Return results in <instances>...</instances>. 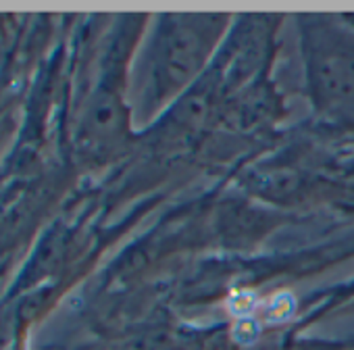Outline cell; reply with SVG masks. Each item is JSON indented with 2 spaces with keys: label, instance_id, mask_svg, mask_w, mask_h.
Returning a JSON list of instances; mask_svg holds the SVG:
<instances>
[{
  "label": "cell",
  "instance_id": "cell-3",
  "mask_svg": "<svg viewBox=\"0 0 354 350\" xmlns=\"http://www.w3.org/2000/svg\"><path fill=\"white\" fill-rule=\"evenodd\" d=\"M259 331H261V327H259L257 319L254 317H246V319H238V323L234 327V338H236V342L248 346V344L257 342Z\"/></svg>",
  "mask_w": 354,
  "mask_h": 350
},
{
  "label": "cell",
  "instance_id": "cell-2",
  "mask_svg": "<svg viewBox=\"0 0 354 350\" xmlns=\"http://www.w3.org/2000/svg\"><path fill=\"white\" fill-rule=\"evenodd\" d=\"M257 306H259V296L252 290H236L227 298V311L240 319L252 317Z\"/></svg>",
  "mask_w": 354,
  "mask_h": 350
},
{
  "label": "cell",
  "instance_id": "cell-1",
  "mask_svg": "<svg viewBox=\"0 0 354 350\" xmlns=\"http://www.w3.org/2000/svg\"><path fill=\"white\" fill-rule=\"evenodd\" d=\"M296 313V298L292 292H275L265 304V319L269 323H281Z\"/></svg>",
  "mask_w": 354,
  "mask_h": 350
}]
</instances>
